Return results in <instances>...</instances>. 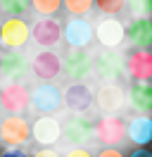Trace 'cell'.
<instances>
[{"mask_svg":"<svg viewBox=\"0 0 152 157\" xmlns=\"http://www.w3.org/2000/svg\"><path fill=\"white\" fill-rule=\"evenodd\" d=\"M62 138L69 145H88L95 140V121L86 112H71L62 121Z\"/></svg>","mask_w":152,"mask_h":157,"instance_id":"1","label":"cell"},{"mask_svg":"<svg viewBox=\"0 0 152 157\" xmlns=\"http://www.w3.org/2000/svg\"><path fill=\"white\" fill-rule=\"evenodd\" d=\"M93 71L102 81H114L119 83V78L126 74V62H124V55H119L116 50L112 48H102L93 55Z\"/></svg>","mask_w":152,"mask_h":157,"instance_id":"2","label":"cell"},{"mask_svg":"<svg viewBox=\"0 0 152 157\" xmlns=\"http://www.w3.org/2000/svg\"><path fill=\"white\" fill-rule=\"evenodd\" d=\"M31 40V26L21 17H7L0 24V45L7 50H21Z\"/></svg>","mask_w":152,"mask_h":157,"instance_id":"3","label":"cell"},{"mask_svg":"<svg viewBox=\"0 0 152 157\" xmlns=\"http://www.w3.org/2000/svg\"><path fill=\"white\" fill-rule=\"evenodd\" d=\"M0 140L10 147H19L31 140V124L21 114H7L0 121Z\"/></svg>","mask_w":152,"mask_h":157,"instance_id":"4","label":"cell"},{"mask_svg":"<svg viewBox=\"0 0 152 157\" xmlns=\"http://www.w3.org/2000/svg\"><path fill=\"white\" fill-rule=\"evenodd\" d=\"M62 71L76 81L90 76L93 74V52H88V48H69L62 55Z\"/></svg>","mask_w":152,"mask_h":157,"instance_id":"5","label":"cell"},{"mask_svg":"<svg viewBox=\"0 0 152 157\" xmlns=\"http://www.w3.org/2000/svg\"><path fill=\"white\" fill-rule=\"evenodd\" d=\"M31 105V90L19 83V81H10L0 88V107L7 114H21L24 109Z\"/></svg>","mask_w":152,"mask_h":157,"instance_id":"6","label":"cell"},{"mask_svg":"<svg viewBox=\"0 0 152 157\" xmlns=\"http://www.w3.org/2000/svg\"><path fill=\"white\" fill-rule=\"evenodd\" d=\"M62 105H66L71 112H88L95 105V90L86 81H74L62 93Z\"/></svg>","mask_w":152,"mask_h":157,"instance_id":"7","label":"cell"},{"mask_svg":"<svg viewBox=\"0 0 152 157\" xmlns=\"http://www.w3.org/2000/svg\"><path fill=\"white\" fill-rule=\"evenodd\" d=\"M126 138V121L119 114H104L95 124V140L102 145H119Z\"/></svg>","mask_w":152,"mask_h":157,"instance_id":"8","label":"cell"},{"mask_svg":"<svg viewBox=\"0 0 152 157\" xmlns=\"http://www.w3.org/2000/svg\"><path fill=\"white\" fill-rule=\"evenodd\" d=\"M124 62L131 81H152V50L131 48L124 55Z\"/></svg>","mask_w":152,"mask_h":157,"instance_id":"9","label":"cell"},{"mask_svg":"<svg viewBox=\"0 0 152 157\" xmlns=\"http://www.w3.org/2000/svg\"><path fill=\"white\" fill-rule=\"evenodd\" d=\"M62 38L66 40L69 48H88L95 38V29L88 19L74 17V19H69L62 26Z\"/></svg>","mask_w":152,"mask_h":157,"instance_id":"10","label":"cell"},{"mask_svg":"<svg viewBox=\"0 0 152 157\" xmlns=\"http://www.w3.org/2000/svg\"><path fill=\"white\" fill-rule=\"evenodd\" d=\"M31 105L40 114H52L62 107V90L50 81H43L40 86H36V90H31Z\"/></svg>","mask_w":152,"mask_h":157,"instance_id":"11","label":"cell"},{"mask_svg":"<svg viewBox=\"0 0 152 157\" xmlns=\"http://www.w3.org/2000/svg\"><path fill=\"white\" fill-rule=\"evenodd\" d=\"M124 102H126V90L114 81H104L95 93V105L104 114H116L124 107Z\"/></svg>","mask_w":152,"mask_h":157,"instance_id":"12","label":"cell"},{"mask_svg":"<svg viewBox=\"0 0 152 157\" xmlns=\"http://www.w3.org/2000/svg\"><path fill=\"white\" fill-rule=\"evenodd\" d=\"M95 40L102 48L116 50L126 40V26H124V21L114 19V17H107V19L97 21V26H95Z\"/></svg>","mask_w":152,"mask_h":157,"instance_id":"13","label":"cell"},{"mask_svg":"<svg viewBox=\"0 0 152 157\" xmlns=\"http://www.w3.org/2000/svg\"><path fill=\"white\" fill-rule=\"evenodd\" d=\"M31 138L43 147L55 145L57 140L62 138V124H59L52 114H43V117H38L36 121L31 124Z\"/></svg>","mask_w":152,"mask_h":157,"instance_id":"14","label":"cell"},{"mask_svg":"<svg viewBox=\"0 0 152 157\" xmlns=\"http://www.w3.org/2000/svg\"><path fill=\"white\" fill-rule=\"evenodd\" d=\"M31 38L36 40L40 48L50 50L62 40V26H59V21L52 19V17H43V19H38L36 24L31 26Z\"/></svg>","mask_w":152,"mask_h":157,"instance_id":"15","label":"cell"},{"mask_svg":"<svg viewBox=\"0 0 152 157\" xmlns=\"http://www.w3.org/2000/svg\"><path fill=\"white\" fill-rule=\"evenodd\" d=\"M62 71V57L52 50H43L31 59V74L40 81H52Z\"/></svg>","mask_w":152,"mask_h":157,"instance_id":"16","label":"cell"},{"mask_svg":"<svg viewBox=\"0 0 152 157\" xmlns=\"http://www.w3.org/2000/svg\"><path fill=\"white\" fill-rule=\"evenodd\" d=\"M31 71V62L26 55H21L19 50H7L5 55H0V74L10 81H19Z\"/></svg>","mask_w":152,"mask_h":157,"instance_id":"17","label":"cell"},{"mask_svg":"<svg viewBox=\"0 0 152 157\" xmlns=\"http://www.w3.org/2000/svg\"><path fill=\"white\" fill-rule=\"evenodd\" d=\"M126 38L131 40L133 48L150 50L152 48V19L150 17H135L126 26Z\"/></svg>","mask_w":152,"mask_h":157,"instance_id":"18","label":"cell"},{"mask_svg":"<svg viewBox=\"0 0 152 157\" xmlns=\"http://www.w3.org/2000/svg\"><path fill=\"white\" fill-rule=\"evenodd\" d=\"M126 98L140 114H152V81H133Z\"/></svg>","mask_w":152,"mask_h":157,"instance_id":"19","label":"cell"},{"mask_svg":"<svg viewBox=\"0 0 152 157\" xmlns=\"http://www.w3.org/2000/svg\"><path fill=\"white\" fill-rule=\"evenodd\" d=\"M126 138L138 147L150 145L152 143V117L150 114H140V117L131 119V124H126Z\"/></svg>","mask_w":152,"mask_h":157,"instance_id":"20","label":"cell"},{"mask_svg":"<svg viewBox=\"0 0 152 157\" xmlns=\"http://www.w3.org/2000/svg\"><path fill=\"white\" fill-rule=\"evenodd\" d=\"M31 7V0H0V12L7 17H21Z\"/></svg>","mask_w":152,"mask_h":157,"instance_id":"21","label":"cell"},{"mask_svg":"<svg viewBox=\"0 0 152 157\" xmlns=\"http://www.w3.org/2000/svg\"><path fill=\"white\" fill-rule=\"evenodd\" d=\"M62 7V0H31V10L43 14V17H52Z\"/></svg>","mask_w":152,"mask_h":157,"instance_id":"22","label":"cell"},{"mask_svg":"<svg viewBox=\"0 0 152 157\" xmlns=\"http://www.w3.org/2000/svg\"><path fill=\"white\" fill-rule=\"evenodd\" d=\"M62 5L74 17H86L88 12L93 10V0H62Z\"/></svg>","mask_w":152,"mask_h":157,"instance_id":"23","label":"cell"},{"mask_svg":"<svg viewBox=\"0 0 152 157\" xmlns=\"http://www.w3.org/2000/svg\"><path fill=\"white\" fill-rule=\"evenodd\" d=\"M93 5H95L100 12H102L104 17H114V14L124 12V7H126V0H93Z\"/></svg>","mask_w":152,"mask_h":157,"instance_id":"24","label":"cell"},{"mask_svg":"<svg viewBox=\"0 0 152 157\" xmlns=\"http://www.w3.org/2000/svg\"><path fill=\"white\" fill-rule=\"evenodd\" d=\"M131 12H135L138 17H150L152 14V0H126Z\"/></svg>","mask_w":152,"mask_h":157,"instance_id":"25","label":"cell"},{"mask_svg":"<svg viewBox=\"0 0 152 157\" xmlns=\"http://www.w3.org/2000/svg\"><path fill=\"white\" fill-rule=\"evenodd\" d=\"M97 157H124V152H119L116 145H104L102 150L97 152Z\"/></svg>","mask_w":152,"mask_h":157,"instance_id":"26","label":"cell"},{"mask_svg":"<svg viewBox=\"0 0 152 157\" xmlns=\"http://www.w3.org/2000/svg\"><path fill=\"white\" fill-rule=\"evenodd\" d=\"M64 157H93V155H90L83 145H71V150H69Z\"/></svg>","mask_w":152,"mask_h":157,"instance_id":"27","label":"cell"},{"mask_svg":"<svg viewBox=\"0 0 152 157\" xmlns=\"http://www.w3.org/2000/svg\"><path fill=\"white\" fill-rule=\"evenodd\" d=\"M31 157H59V155H57L52 147H38V150H36Z\"/></svg>","mask_w":152,"mask_h":157,"instance_id":"28","label":"cell"},{"mask_svg":"<svg viewBox=\"0 0 152 157\" xmlns=\"http://www.w3.org/2000/svg\"><path fill=\"white\" fill-rule=\"evenodd\" d=\"M128 157H152V150H147V147H135Z\"/></svg>","mask_w":152,"mask_h":157,"instance_id":"29","label":"cell"},{"mask_svg":"<svg viewBox=\"0 0 152 157\" xmlns=\"http://www.w3.org/2000/svg\"><path fill=\"white\" fill-rule=\"evenodd\" d=\"M2 157H28V155H26V152H21L19 147H12V150H7Z\"/></svg>","mask_w":152,"mask_h":157,"instance_id":"30","label":"cell"}]
</instances>
